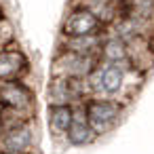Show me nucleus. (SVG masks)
<instances>
[{"mask_svg":"<svg viewBox=\"0 0 154 154\" xmlns=\"http://www.w3.org/2000/svg\"><path fill=\"white\" fill-rule=\"evenodd\" d=\"M148 76L133 70L129 63H103L99 61L97 68L87 78V87L91 97H106L118 99L122 103H131L133 97L139 93L143 80Z\"/></svg>","mask_w":154,"mask_h":154,"instance_id":"1","label":"nucleus"},{"mask_svg":"<svg viewBox=\"0 0 154 154\" xmlns=\"http://www.w3.org/2000/svg\"><path fill=\"white\" fill-rule=\"evenodd\" d=\"M129 112V106L118 99H106V97H89L85 101V114L89 125L93 127L95 135L101 139L110 133H114L125 116Z\"/></svg>","mask_w":154,"mask_h":154,"instance_id":"2","label":"nucleus"},{"mask_svg":"<svg viewBox=\"0 0 154 154\" xmlns=\"http://www.w3.org/2000/svg\"><path fill=\"white\" fill-rule=\"evenodd\" d=\"M38 148L40 131L36 118L11 125L0 133V154H38Z\"/></svg>","mask_w":154,"mask_h":154,"instance_id":"3","label":"nucleus"},{"mask_svg":"<svg viewBox=\"0 0 154 154\" xmlns=\"http://www.w3.org/2000/svg\"><path fill=\"white\" fill-rule=\"evenodd\" d=\"M0 108L19 112L28 118H36L38 99H36V89L30 82V78L0 82Z\"/></svg>","mask_w":154,"mask_h":154,"instance_id":"4","label":"nucleus"},{"mask_svg":"<svg viewBox=\"0 0 154 154\" xmlns=\"http://www.w3.org/2000/svg\"><path fill=\"white\" fill-rule=\"evenodd\" d=\"M47 106H82L91 93L87 80L82 78H63V76H49L45 87Z\"/></svg>","mask_w":154,"mask_h":154,"instance_id":"5","label":"nucleus"},{"mask_svg":"<svg viewBox=\"0 0 154 154\" xmlns=\"http://www.w3.org/2000/svg\"><path fill=\"white\" fill-rule=\"evenodd\" d=\"M97 63H99L97 57L80 55V53L66 51V49H55V55H53L51 68H49V76L82 78V80H87L91 76V72L97 68Z\"/></svg>","mask_w":154,"mask_h":154,"instance_id":"6","label":"nucleus"},{"mask_svg":"<svg viewBox=\"0 0 154 154\" xmlns=\"http://www.w3.org/2000/svg\"><path fill=\"white\" fill-rule=\"evenodd\" d=\"M106 23L82 2H72L63 21L59 36H91V34H103Z\"/></svg>","mask_w":154,"mask_h":154,"instance_id":"7","label":"nucleus"},{"mask_svg":"<svg viewBox=\"0 0 154 154\" xmlns=\"http://www.w3.org/2000/svg\"><path fill=\"white\" fill-rule=\"evenodd\" d=\"M30 76H32V61L28 53L19 47V42L0 49V82L26 80Z\"/></svg>","mask_w":154,"mask_h":154,"instance_id":"8","label":"nucleus"},{"mask_svg":"<svg viewBox=\"0 0 154 154\" xmlns=\"http://www.w3.org/2000/svg\"><path fill=\"white\" fill-rule=\"evenodd\" d=\"M74 120V106H47L49 137L57 146H66V135Z\"/></svg>","mask_w":154,"mask_h":154,"instance_id":"9","label":"nucleus"},{"mask_svg":"<svg viewBox=\"0 0 154 154\" xmlns=\"http://www.w3.org/2000/svg\"><path fill=\"white\" fill-rule=\"evenodd\" d=\"M97 139L99 137L95 135L93 127L87 120L85 103L82 106H74V120H72V127H70V131L66 135V146L68 148H89Z\"/></svg>","mask_w":154,"mask_h":154,"instance_id":"10","label":"nucleus"},{"mask_svg":"<svg viewBox=\"0 0 154 154\" xmlns=\"http://www.w3.org/2000/svg\"><path fill=\"white\" fill-rule=\"evenodd\" d=\"M106 34V32H103ZM103 34H91V36H59L57 40V49H66V51H74L80 55H89V57H97L99 59V49L103 42Z\"/></svg>","mask_w":154,"mask_h":154,"instance_id":"11","label":"nucleus"},{"mask_svg":"<svg viewBox=\"0 0 154 154\" xmlns=\"http://www.w3.org/2000/svg\"><path fill=\"white\" fill-rule=\"evenodd\" d=\"M127 47H129V66L133 70H137L139 74L148 76L150 70L154 68V51L150 49L148 38L139 36V38L131 40Z\"/></svg>","mask_w":154,"mask_h":154,"instance_id":"12","label":"nucleus"},{"mask_svg":"<svg viewBox=\"0 0 154 154\" xmlns=\"http://www.w3.org/2000/svg\"><path fill=\"white\" fill-rule=\"evenodd\" d=\"M122 13L146 28L148 34L154 30V0H125Z\"/></svg>","mask_w":154,"mask_h":154,"instance_id":"13","label":"nucleus"},{"mask_svg":"<svg viewBox=\"0 0 154 154\" xmlns=\"http://www.w3.org/2000/svg\"><path fill=\"white\" fill-rule=\"evenodd\" d=\"M99 61H103V63H129V47H127V42L106 32L101 49H99Z\"/></svg>","mask_w":154,"mask_h":154,"instance_id":"14","label":"nucleus"},{"mask_svg":"<svg viewBox=\"0 0 154 154\" xmlns=\"http://www.w3.org/2000/svg\"><path fill=\"white\" fill-rule=\"evenodd\" d=\"M17 42V32H15V23L11 21V17H0V49H5L9 45Z\"/></svg>","mask_w":154,"mask_h":154,"instance_id":"15","label":"nucleus"},{"mask_svg":"<svg viewBox=\"0 0 154 154\" xmlns=\"http://www.w3.org/2000/svg\"><path fill=\"white\" fill-rule=\"evenodd\" d=\"M0 17H7V9H5V2L0 0Z\"/></svg>","mask_w":154,"mask_h":154,"instance_id":"16","label":"nucleus"},{"mask_svg":"<svg viewBox=\"0 0 154 154\" xmlns=\"http://www.w3.org/2000/svg\"><path fill=\"white\" fill-rule=\"evenodd\" d=\"M0 133H2V125H0Z\"/></svg>","mask_w":154,"mask_h":154,"instance_id":"17","label":"nucleus"}]
</instances>
